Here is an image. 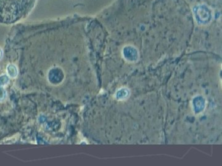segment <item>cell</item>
Segmentation results:
<instances>
[{
    "mask_svg": "<svg viewBox=\"0 0 222 166\" xmlns=\"http://www.w3.org/2000/svg\"><path fill=\"white\" fill-rule=\"evenodd\" d=\"M7 72L9 76L12 78H14L17 76V69L15 65L12 64H10L8 66Z\"/></svg>",
    "mask_w": 222,
    "mask_h": 166,
    "instance_id": "6da1fadb",
    "label": "cell"
},
{
    "mask_svg": "<svg viewBox=\"0 0 222 166\" xmlns=\"http://www.w3.org/2000/svg\"><path fill=\"white\" fill-rule=\"evenodd\" d=\"M9 82V78L6 75H2L0 77V85H5Z\"/></svg>",
    "mask_w": 222,
    "mask_h": 166,
    "instance_id": "7a4b0ae2",
    "label": "cell"
},
{
    "mask_svg": "<svg viewBox=\"0 0 222 166\" xmlns=\"http://www.w3.org/2000/svg\"><path fill=\"white\" fill-rule=\"evenodd\" d=\"M6 91L0 87V102H2L3 100H4L6 98Z\"/></svg>",
    "mask_w": 222,
    "mask_h": 166,
    "instance_id": "3957f363",
    "label": "cell"
},
{
    "mask_svg": "<svg viewBox=\"0 0 222 166\" xmlns=\"http://www.w3.org/2000/svg\"><path fill=\"white\" fill-rule=\"evenodd\" d=\"M2 55H3V52H2V49H0V59H2Z\"/></svg>",
    "mask_w": 222,
    "mask_h": 166,
    "instance_id": "277c9868",
    "label": "cell"
}]
</instances>
